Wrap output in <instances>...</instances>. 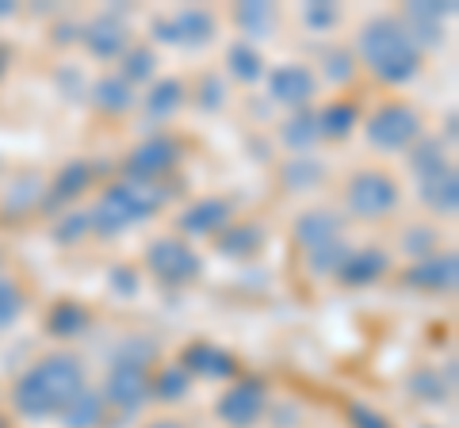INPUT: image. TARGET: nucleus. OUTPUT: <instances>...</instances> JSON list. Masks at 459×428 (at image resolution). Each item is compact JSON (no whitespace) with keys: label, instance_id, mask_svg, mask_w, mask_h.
I'll return each mask as SVG.
<instances>
[{"label":"nucleus","instance_id":"f257e3e1","mask_svg":"<svg viewBox=\"0 0 459 428\" xmlns=\"http://www.w3.org/2000/svg\"><path fill=\"white\" fill-rule=\"evenodd\" d=\"M84 390V364L69 352H54L39 360L31 371H23L16 382V409L23 417H62V409Z\"/></svg>","mask_w":459,"mask_h":428},{"label":"nucleus","instance_id":"f03ea898","mask_svg":"<svg viewBox=\"0 0 459 428\" xmlns=\"http://www.w3.org/2000/svg\"><path fill=\"white\" fill-rule=\"evenodd\" d=\"M360 54L371 65V73L386 84H406L421 69V47L410 39L406 23L394 16H379L364 23L360 31Z\"/></svg>","mask_w":459,"mask_h":428},{"label":"nucleus","instance_id":"7ed1b4c3","mask_svg":"<svg viewBox=\"0 0 459 428\" xmlns=\"http://www.w3.org/2000/svg\"><path fill=\"white\" fill-rule=\"evenodd\" d=\"M161 203H165V192L153 188V184H134V180L111 184V188L96 199V207L89 214V226L96 234L115 237V234H123L126 226L146 222L150 214L161 210Z\"/></svg>","mask_w":459,"mask_h":428},{"label":"nucleus","instance_id":"20e7f679","mask_svg":"<svg viewBox=\"0 0 459 428\" xmlns=\"http://www.w3.org/2000/svg\"><path fill=\"white\" fill-rule=\"evenodd\" d=\"M344 203L356 218H383L398 207V184L386 176V173H376V168H364L349 180V192H344Z\"/></svg>","mask_w":459,"mask_h":428},{"label":"nucleus","instance_id":"39448f33","mask_svg":"<svg viewBox=\"0 0 459 428\" xmlns=\"http://www.w3.org/2000/svg\"><path fill=\"white\" fill-rule=\"evenodd\" d=\"M364 131L376 150H406L421 138V116L410 104H386L368 119Z\"/></svg>","mask_w":459,"mask_h":428},{"label":"nucleus","instance_id":"423d86ee","mask_svg":"<svg viewBox=\"0 0 459 428\" xmlns=\"http://www.w3.org/2000/svg\"><path fill=\"white\" fill-rule=\"evenodd\" d=\"M146 264L157 279L172 283V287H180V283H192L199 272H204V264H199V256L184 245L177 237H157L150 241L146 249Z\"/></svg>","mask_w":459,"mask_h":428},{"label":"nucleus","instance_id":"0eeeda50","mask_svg":"<svg viewBox=\"0 0 459 428\" xmlns=\"http://www.w3.org/2000/svg\"><path fill=\"white\" fill-rule=\"evenodd\" d=\"M153 35L172 47H207L214 39V16L207 8H180L169 20H153Z\"/></svg>","mask_w":459,"mask_h":428},{"label":"nucleus","instance_id":"6e6552de","mask_svg":"<svg viewBox=\"0 0 459 428\" xmlns=\"http://www.w3.org/2000/svg\"><path fill=\"white\" fill-rule=\"evenodd\" d=\"M180 157V146L172 138H150L142 141V146L126 157V176H131L134 184H153L157 176H165L172 165H177Z\"/></svg>","mask_w":459,"mask_h":428},{"label":"nucleus","instance_id":"1a4fd4ad","mask_svg":"<svg viewBox=\"0 0 459 428\" xmlns=\"http://www.w3.org/2000/svg\"><path fill=\"white\" fill-rule=\"evenodd\" d=\"M264 382L261 379H241L219 398V417L234 428H249L264 413Z\"/></svg>","mask_w":459,"mask_h":428},{"label":"nucleus","instance_id":"9d476101","mask_svg":"<svg viewBox=\"0 0 459 428\" xmlns=\"http://www.w3.org/2000/svg\"><path fill=\"white\" fill-rule=\"evenodd\" d=\"M318 92V77L307 65H276L268 73V96L287 107H307Z\"/></svg>","mask_w":459,"mask_h":428},{"label":"nucleus","instance_id":"9b49d317","mask_svg":"<svg viewBox=\"0 0 459 428\" xmlns=\"http://www.w3.org/2000/svg\"><path fill=\"white\" fill-rule=\"evenodd\" d=\"M104 398H108L111 406H119V409L146 406V398H150V375H146V367L115 364L108 382H104Z\"/></svg>","mask_w":459,"mask_h":428},{"label":"nucleus","instance_id":"f8f14e48","mask_svg":"<svg viewBox=\"0 0 459 428\" xmlns=\"http://www.w3.org/2000/svg\"><path fill=\"white\" fill-rule=\"evenodd\" d=\"M81 42H84V50H89L92 58L111 62V58H123V54H126V42H131V35H126V23L119 16H96L81 31Z\"/></svg>","mask_w":459,"mask_h":428},{"label":"nucleus","instance_id":"ddd939ff","mask_svg":"<svg viewBox=\"0 0 459 428\" xmlns=\"http://www.w3.org/2000/svg\"><path fill=\"white\" fill-rule=\"evenodd\" d=\"M230 218H234V203L230 199H199V203H192L188 210L177 218V226L188 237H207V234H222Z\"/></svg>","mask_w":459,"mask_h":428},{"label":"nucleus","instance_id":"4468645a","mask_svg":"<svg viewBox=\"0 0 459 428\" xmlns=\"http://www.w3.org/2000/svg\"><path fill=\"white\" fill-rule=\"evenodd\" d=\"M418 195L429 210L437 214H455L459 210V176L452 165H440L433 173L418 176Z\"/></svg>","mask_w":459,"mask_h":428},{"label":"nucleus","instance_id":"2eb2a0df","mask_svg":"<svg viewBox=\"0 0 459 428\" xmlns=\"http://www.w3.org/2000/svg\"><path fill=\"white\" fill-rule=\"evenodd\" d=\"M452 16V4L448 0H418V4H410L406 8V31H410V39L418 42H425V47H437V42L444 39V20Z\"/></svg>","mask_w":459,"mask_h":428},{"label":"nucleus","instance_id":"dca6fc26","mask_svg":"<svg viewBox=\"0 0 459 428\" xmlns=\"http://www.w3.org/2000/svg\"><path fill=\"white\" fill-rule=\"evenodd\" d=\"M410 287H421V291H452L455 279H459V256L455 253H433L418 261L406 272Z\"/></svg>","mask_w":459,"mask_h":428},{"label":"nucleus","instance_id":"f3484780","mask_svg":"<svg viewBox=\"0 0 459 428\" xmlns=\"http://www.w3.org/2000/svg\"><path fill=\"white\" fill-rule=\"evenodd\" d=\"M180 367L188 375H204V379H230L238 375V360L219 345H207V340H195V345L184 348Z\"/></svg>","mask_w":459,"mask_h":428},{"label":"nucleus","instance_id":"a211bd4d","mask_svg":"<svg viewBox=\"0 0 459 428\" xmlns=\"http://www.w3.org/2000/svg\"><path fill=\"white\" fill-rule=\"evenodd\" d=\"M386 268H391V261H386V253L376 249V245H364V249H352L349 261L341 264L337 279L344 283V287H368V283H376L386 276Z\"/></svg>","mask_w":459,"mask_h":428},{"label":"nucleus","instance_id":"6ab92c4d","mask_svg":"<svg viewBox=\"0 0 459 428\" xmlns=\"http://www.w3.org/2000/svg\"><path fill=\"white\" fill-rule=\"evenodd\" d=\"M89 180H92V165L84 161V157H77V161L62 165V173L54 176L50 192L42 195V207H47V210H54V207L69 203V199H77V195H81L84 188H89Z\"/></svg>","mask_w":459,"mask_h":428},{"label":"nucleus","instance_id":"aec40b11","mask_svg":"<svg viewBox=\"0 0 459 428\" xmlns=\"http://www.w3.org/2000/svg\"><path fill=\"white\" fill-rule=\"evenodd\" d=\"M295 237L307 253L318 245H329V241H341V218L333 210H307L303 218L295 222Z\"/></svg>","mask_w":459,"mask_h":428},{"label":"nucleus","instance_id":"412c9836","mask_svg":"<svg viewBox=\"0 0 459 428\" xmlns=\"http://www.w3.org/2000/svg\"><path fill=\"white\" fill-rule=\"evenodd\" d=\"M406 387H410L413 398H421V402H429V406H444V402L452 398V390H455V364H448V375H440V371H433V367L413 371Z\"/></svg>","mask_w":459,"mask_h":428},{"label":"nucleus","instance_id":"4be33fe9","mask_svg":"<svg viewBox=\"0 0 459 428\" xmlns=\"http://www.w3.org/2000/svg\"><path fill=\"white\" fill-rule=\"evenodd\" d=\"M261 245H264V230L256 222H230L219 237L222 256H253Z\"/></svg>","mask_w":459,"mask_h":428},{"label":"nucleus","instance_id":"5701e85b","mask_svg":"<svg viewBox=\"0 0 459 428\" xmlns=\"http://www.w3.org/2000/svg\"><path fill=\"white\" fill-rule=\"evenodd\" d=\"M234 23L249 39H264V35H272V27H276V8L264 4V0H246V4L234 8Z\"/></svg>","mask_w":459,"mask_h":428},{"label":"nucleus","instance_id":"b1692460","mask_svg":"<svg viewBox=\"0 0 459 428\" xmlns=\"http://www.w3.org/2000/svg\"><path fill=\"white\" fill-rule=\"evenodd\" d=\"M280 138H283V146H291V150H310L314 141L322 138V131H318V111H310V107H299L295 116L283 123Z\"/></svg>","mask_w":459,"mask_h":428},{"label":"nucleus","instance_id":"393cba45","mask_svg":"<svg viewBox=\"0 0 459 428\" xmlns=\"http://www.w3.org/2000/svg\"><path fill=\"white\" fill-rule=\"evenodd\" d=\"M92 96H96V104L108 111V116H123V111H131L134 107V89L126 84L123 77H104V81H96L92 84Z\"/></svg>","mask_w":459,"mask_h":428},{"label":"nucleus","instance_id":"a878e982","mask_svg":"<svg viewBox=\"0 0 459 428\" xmlns=\"http://www.w3.org/2000/svg\"><path fill=\"white\" fill-rule=\"evenodd\" d=\"M100 417H104V398L92 394V390H81L74 402L62 409L65 428H92V424H100Z\"/></svg>","mask_w":459,"mask_h":428},{"label":"nucleus","instance_id":"bb28decb","mask_svg":"<svg viewBox=\"0 0 459 428\" xmlns=\"http://www.w3.org/2000/svg\"><path fill=\"white\" fill-rule=\"evenodd\" d=\"M356 119H360V107H356L352 99H337V104H329L318 116V131L325 138H344V134H352Z\"/></svg>","mask_w":459,"mask_h":428},{"label":"nucleus","instance_id":"cd10ccee","mask_svg":"<svg viewBox=\"0 0 459 428\" xmlns=\"http://www.w3.org/2000/svg\"><path fill=\"white\" fill-rule=\"evenodd\" d=\"M226 65H230V73H234L238 81H246V84L261 81V73H264L261 50L249 47V42H234V47L226 50Z\"/></svg>","mask_w":459,"mask_h":428},{"label":"nucleus","instance_id":"c85d7f7f","mask_svg":"<svg viewBox=\"0 0 459 428\" xmlns=\"http://www.w3.org/2000/svg\"><path fill=\"white\" fill-rule=\"evenodd\" d=\"M142 104H146V111H150L153 119H169L172 111L184 104V84H180V81H172V77L157 81L153 89H150V96L142 99Z\"/></svg>","mask_w":459,"mask_h":428},{"label":"nucleus","instance_id":"c756f323","mask_svg":"<svg viewBox=\"0 0 459 428\" xmlns=\"http://www.w3.org/2000/svg\"><path fill=\"white\" fill-rule=\"evenodd\" d=\"M47 330L54 337H77V333L89 330V310L81 303H57L47 318Z\"/></svg>","mask_w":459,"mask_h":428},{"label":"nucleus","instance_id":"7c9ffc66","mask_svg":"<svg viewBox=\"0 0 459 428\" xmlns=\"http://www.w3.org/2000/svg\"><path fill=\"white\" fill-rule=\"evenodd\" d=\"M322 180H325V168H322V161H314V157H291V161L283 165V184L295 192H310V188H318Z\"/></svg>","mask_w":459,"mask_h":428},{"label":"nucleus","instance_id":"2f4dec72","mask_svg":"<svg viewBox=\"0 0 459 428\" xmlns=\"http://www.w3.org/2000/svg\"><path fill=\"white\" fill-rule=\"evenodd\" d=\"M349 245L344 241H329V245H318V249H310L307 253V268H310V276H337L341 272V264L349 261Z\"/></svg>","mask_w":459,"mask_h":428},{"label":"nucleus","instance_id":"473e14b6","mask_svg":"<svg viewBox=\"0 0 459 428\" xmlns=\"http://www.w3.org/2000/svg\"><path fill=\"white\" fill-rule=\"evenodd\" d=\"M188 387H192L188 371H184V367H165L161 375L150 382V394H157L161 402H180V398L188 394Z\"/></svg>","mask_w":459,"mask_h":428},{"label":"nucleus","instance_id":"72a5a7b5","mask_svg":"<svg viewBox=\"0 0 459 428\" xmlns=\"http://www.w3.org/2000/svg\"><path fill=\"white\" fill-rule=\"evenodd\" d=\"M440 165H448L444 161V146L437 138H418L413 141V150H410V168L418 176H425V173H433V168H440Z\"/></svg>","mask_w":459,"mask_h":428},{"label":"nucleus","instance_id":"f704fd0d","mask_svg":"<svg viewBox=\"0 0 459 428\" xmlns=\"http://www.w3.org/2000/svg\"><path fill=\"white\" fill-rule=\"evenodd\" d=\"M153 65L157 58L146 50V47H138V50H126L123 54V81L126 84H134V81H150L153 77Z\"/></svg>","mask_w":459,"mask_h":428},{"label":"nucleus","instance_id":"c9c22d12","mask_svg":"<svg viewBox=\"0 0 459 428\" xmlns=\"http://www.w3.org/2000/svg\"><path fill=\"white\" fill-rule=\"evenodd\" d=\"M157 355V348L150 345V340H142V337H131V340H123L119 348H115V364H134V367H146L150 360Z\"/></svg>","mask_w":459,"mask_h":428},{"label":"nucleus","instance_id":"e433bc0d","mask_svg":"<svg viewBox=\"0 0 459 428\" xmlns=\"http://www.w3.org/2000/svg\"><path fill=\"white\" fill-rule=\"evenodd\" d=\"M23 313V295L16 283H8V279H0V330H8L12 321H16Z\"/></svg>","mask_w":459,"mask_h":428},{"label":"nucleus","instance_id":"4c0bfd02","mask_svg":"<svg viewBox=\"0 0 459 428\" xmlns=\"http://www.w3.org/2000/svg\"><path fill=\"white\" fill-rule=\"evenodd\" d=\"M352 50H329L325 58H322V73L329 77V81H337V84H344V81H352Z\"/></svg>","mask_w":459,"mask_h":428},{"label":"nucleus","instance_id":"58836bf2","mask_svg":"<svg viewBox=\"0 0 459 428\" xmlns=\"http://www.w3.org/2000/svg\"><path fill=\"white\" fill-rule=\"evenodd\" d=\"M402 245H406L410 256H421V261H425V256H433V249H437V234L425 230V226H418V230H406Z\"/></svg>","mask_w":459,"mask_h":428},{"label":"nucleus","instance_id":"ea45409f","mask_svg":"<svg viewBox=\"0 0 459 428\" xmlns=\"http://www.w3.org/2000/svg\"><path fill=\"white\" fill-rule=\"evenodd\" d=\"M349 424H352V428H394L379 409H371V406H364V402H352V406H349Z\"/></svg>","mask_w":459,"mask_h":428},{"label":"nucleus","instance_id":"a19ab883","mask_svg":"<svg viewBox=\"0 0 459 428\" xmlns=\"http://www.w3.org/2000/svg\"><path fill=\"white\" fill-rule=\"evenodd\" d=\"M92 226H89V214H65V218H57L54 222V237L57 241H77L84 237Z\"/></svg>","mask_w":459,"mask_h":428},{"label":"nucleus","instance_id":"79ce46f5","mask_svg":"<svg viewBox=\"0 0 459 428\" xmlns=\"http://www.w3.org/2000/svg\"><path fill=\"white\" fill-rule=\"evenodd\" d=\"M303 20L314 27V31H329V27L337 23V8L333 4H318V0H314V4L303 8Z\"/></svg>","mask_w":459,"mask_h":428},{"label":"nucleus","instance_id":"37998d69","mask_svg":"<svg viewBox=\"0 0 459 428\" xmlns=\"http://www.w3.org/2000/svg\"><path fill=\"white\" fill-rule=\"evenodd\" d=\"M111 287L119 295H126V298L138 295V272H134V268H123V264L111 268Z\"/></svg>","mask_w":459,"mask_h":428},{"label":"nucleus","instance_id":"c03bdc74","mask_svg":"<svg viewBox=\"0 0 459 428\" xmlns=\"http://www.w3.org/2000/svg\"><path fill=\"white\" fill-rule=\"evenodd\" d=\"M199 104H204L207 111L222 107V81L219 77H204V84H199Z\"/></svg>","mask_w":459,"mask_h":428},{"label":"nucleus","instance_id":"a18cd8bd","mask_svg":"<svg viewBox=\"0 0 459 428\" xmlns=\"http://www.w3.org/2000/svg\"><path fill=\"white\" fill-rule=\"evenodd\" d=\"M35 195H39V180H35V176H27V180L20 184V192H12V195H8V207H12V210H23V207H31V203H35Z\"/></svg>","mask_w":459,"mask_h":428},{"label":"nucleus","instance_id":"49530a36","mask_svg":"<svg viewBox=\"0 0 459 428\" xmlns=\"http://www.w3.org/2000/svg\"><path fill=\"white\" fill-rule=\"evenodd\" d=\"M57 81L65 84V96H69V99L81 96V73H74V69H62V73H57Z\"/></svg>","mask_w":459,"mask_h":428},{"label":"nucleus","instance_id":"de8ad7c7","mask_svg":"<svg viewBox=\"0 0 459 428\" xmlns=\"http://www.w3.org/2000/svg\"><path fill=\"white\" fill-rule=\"evenodd\" d=\"M12 12H16V4H12V0H0V20L12 16Z\"/></svg>","mask_w":459,"mask_h":428},{"label":"nucleus","instance_id":"09e8293b","mask_svg":"<svg viewBox=\"0 0 459 428\" xmlns=\"http://www.w3.org/2000/svg\"><path fill=\"white\" fill-rule=\"evenodd\" d=\"M4 69H8V50L0 47V77H4Z\"/></svg>","mask_w":459,"mask_h":428},{"label":"nucleus","instance_id":"8fccbe9b","mask_svg":"<svg viewBox=\"0 0 459 428\" xmlns=\"http://www.w3.org/2000/svg\"><path fill=\"white\" fill-rule=\"evenodd\" d=\"M150 428H184V424H177V421H157V424H150Z\"/></svg>","mask_w":459,"mask_h":428},{"label":"nucleus","instance_id":"3c124183","mask_svg":"<svg viewBox=\"0 0 459 428\" xmlns=\"http://www.w3.org/2000/svg\"><path fill=\"white\" fill-rule=\"evenodd\" d=\"M0 428H4V421H0Z\"/></svg>","mask_w":459,"mask_h":428},{"label":"nucleus","instance_id":"603ef678","mask_svg":"<svg viewBox=\"0 0 459 428\" xmlns=\"http://www.w3.org/2000/svg\"><path fill=\"white\" fill-rule=\"evenodd\" d=\"M425 428H429V424H425Z\"/></svg>","mask_w":459,"mask_h":428}]
</instances>
